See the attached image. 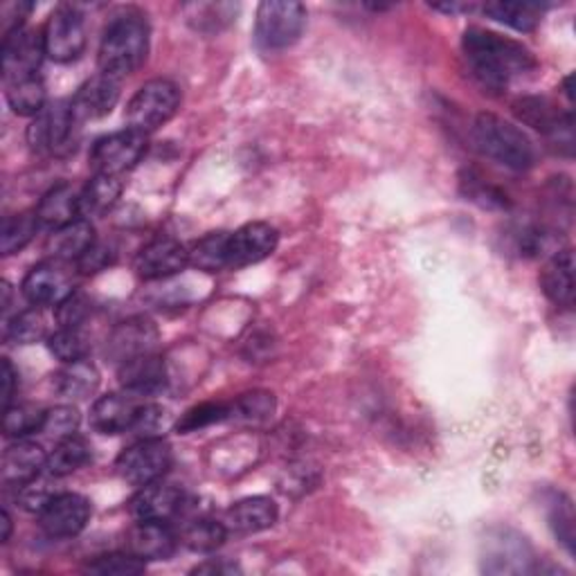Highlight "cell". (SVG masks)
<instances>
[{
    "label": "cell",
    "instance_id": "1",
    "mask_svg": "<svg viewBox=\"0 0 576 576\" xmlns=\"http://www.w3.org/2000/svg\"><path fill=\"white\" fill-rule=\"evenodd\" d=\"M462 48L473 72L492 88H505L509 81L537 70V59L529 48L496 32L466 30Z\"/></svg>",
    "mask_w": 576,
    "mask_h": 576
},
{
    "label": "cell",
    "instance_id": "2",
    "mask_svg": "<svg viewBox=\"0 0 576 576\" xmlns=\"http://www.w3.org/2000/svg\"><path fill=\"white\" fill-rule=\"evenodd\" d=\"M149 53V25L143 14L126 12L111 21L100 46V70L124 79L138 70Z\"/></svg>",
    "mask_w": 576,
    "mask_h": 576
},
{
    "label": "cell",
    "instance_id": "3",
    "mask_svg": "<svg viewBox=\"0 0 576 576\" xmlns=\"http://www.w3.org/2000/svg\"><path fill=\"white\" fill-rule=\"evenodd\" d=\"M473 140L484 156L513 171H527L537 160L534 145L527 138V133L492 113L477 115L473 124Z\"/></svg>",
    "mask_w": 576,
    "mask_h": 576
},
{
    "label": "cell",
    "instance_id": "4",
    "mask_svg": "<svg viewBox=\"0 0 576 576\" xmlns=\"http://www.w3.org/2000/svg\"><path fill=\"white\" fill-rule=\"evenodd\" d=\"M181 106L179 86L169 79H151L131 98L126 106L128 126L151 133L167 124Z\"/></svg>",
    "mask_w": 576,
    "mask_h": 576
},
{
    "label": "cell",
    "instance_id": "5",
    "mask_svg": "<svg viewBox=\"0 0 576 576\" xmlns=\"http://www.w3.org/2000/svg\"><path fill=\"white\" fill-rule=\"evenodd\" d=\"M306 8L302 3H261L257 10L255 38L266 50H284L302 36Z\"/></svg>",
    "mask_w": 576,
    "mask_h": 576
},
{
    "label": "cell",
    "instance_id": "6",
    "mask_svg": "<svg viewBox=\"0 0 576 576\" xmlns=\"http://www.w3.org/2000/svg\"><path fill=\"white\" fill-rule=\"evenodd\" d=\"M171 447L160 437H143L117 458V473L133 486L158 482L171 468Z\"/></svg>",
    "mask_w": 576,
    "mask_h": 576
},
{
    "label": "cell",
    "instance_id": "7",
    "mask_svg": "<svg viewBox=\"0 0 576 576\" xmlns=\"http://www.w3.org/2000/svg\"><path fill=\"white\" fill-rule=\"evenodd\" d=\"M147 145H149L147 133L128 126L124 131L111 133V136L98 140L88 160H91L95 173L120 176L145 156Z\"/></svg>",
    "mask_w": 576,
    "mask_h": 576
},
{
    "label": "cell",
    "instance_id": "8",
    "mask_svg": "<svg viewBox=\"0 0 576 576\" xmlns=\"http://www.w3.org/2000/svg\"><path fill=\"white\" fill-rule=\"evenodd\" d=\"M79 122L70 104L55 102L43 109L27 128V143L38 154H64L72 145V133Z\"/></svg>",
    "mask_w": 576,
    "mask_h": 576
},
{
    "label": "cell",
    "instance_id": "9",
    "mask_svg": "<svg viewBox=\"0 0 576 576\" xmlns=\"http://www.w3.org/2000/svg\"><path fill=\"white\" fill-rule=\"evenodd\" d=\"M43 43H46V55L53 61L68 64L81 57L86 48V25L79 10L61 5L48 19L43 30Z\"/></svg>",
    "mask_w": 576,
    "mask_h": 576
},
{
    "label": "cell",
    "instance_id": "10",
    "mask_svg": "<svg viewBox=\"0 0 576 576\" xmlns=\"http://www.w3.org/2000/svg\"><path fill=\"white\" fill-rule=\"evenodd\" d=\"M0 57H3V77L8 86L36 77L43 57H48L43 34L25 27L14 30L12 34L3 36Z\"/></svg>",
    "mask_w": 576,
    "mask_h": 576
},
{
    "label": "cell",
    "instance_id": "11",
    "mask_svg": "<svg viewBox=\"0 0 576 576\" xmlns=\"http://www.w3.org/2000/svg\"><path fill=\"white\" fill-rule=\"evenodd\" d=\"M91 502L79 494H55L38 511V524L50 539H72L91 520Z\"/></svg>",
    "mask_w": 576,
    "mask_h": 576
},
{
    "label": "cell",
    "instance_id": "12",
    "mask_svg": "<svg viewBox=\"0 0 576 576\" xmlns=\"http://www.w3.org/2000/svg\"><path fill=\"white\" fill-rule=\"evenodd\" d=\"M25 300L34 306H59L72 291V275L68 263L59 259L43 261L25 275L21 286Z\"/></svg>",
    "mask_w": 576,
    "mask_h": 576
},
{
    "label": "cell",
    "instance_id": "13",
    "mask_svg": "<svg viewBox=\"0 0 576 576\" xmlns=\"http://www.w3.org/2000/svg\"><path fill=\"white\" fill-rule=\"evenodd\" d=\"M534 554L527 541L513 531L500 529L484 543L482 569L489 574H524L531 572Z\"/></svg>",
    "mask_w": 576,
    "mask_h": 576
},
{
    "label": "cell",
    "instance_id": "14",
    "mask_svg": "<svg viewBox=\"0 0 576 576\" xmlns=\"http://www.w3.org/2000/svg\"><path fill=\"white\" fill-rule=\"evenodd\" d=\"M147 404L140 402V394H106L98 398L91 410V423L102 434H120L136 430Z\"/></svg>",
    "mask_w": 576,
    "mask_h": 576
},
{
    "label": "cell",
    "instance_id": "15",
    "mask_svg": "<svg viewBox=\"0 0 576 576\" xmlns=\"http://www.w3.org/2000/svg\"><path fill=\"white\" fill-rule=\"evenodd\" d=\"M190 266V250L169 237L149 241L136 257V271L143 280H165L183 273Z\"/></svg>",
    "mask_w": 576,
    "mask_h": 576
},
{
    "label": "cell",
    "instance_id": "16",
    "mask_svg": "<svg viewBox=\"0 0 576 576\" xmlns=\"http://www.w3.org/2000/svg\"><path fill=\"white\" fill-rule=\"evenodd\" d=\"M280 244V235L269 224H248L230 235L228 241V269H244L271 257Z\"/></svg>",
    "mask_w": 576,
    "mask_h": 576
},
{
    "label": "cell",
    "instance_id": "17",
    "mask_svg": "<svg viewBox=\"0 0 576 576\" xmlns=\"http://www.w3.org/2000/svg\"><path fill=\"white\" fill-rule=\"evenodd\" d=\"M158 342V329L149 318H131L117 325L106 342V353L117 361L120 365L143 357V353H151Z\"/></svg>",
    "mask_w": 576,
    "mask_h": 576
},
{
    "label": "cell",
    "instance_id": "18",
    "mask_svg": "<svg viewBox=\"0 0 576 576\" xmlns=\"http://www.w3.org/2000/svg\"><path fill=\"white\" fill-rule=\"evenodd\" d=\"M120 81L122 79H115L104 72H100L93 79H88L70 102L75 120L88 122V120H100L109 115L120 100Z\"/></svg>",
    "mask_w": 576,
    "mask_h": 576
},
{
    "label": "cell",
    "instance_id": "19",
    "mask_svg": "<svg viewBox=\"0 0 576 576\" xmlns=\"http://www.w3.org/2000/svg\"><path fill=\"white\" fill-rule=\"evenodd\" d=\"M126 547L133 556L147 561H167L173 556L179 541H176L173 531L167 527V522L156 520H138L131 527Z\"/></svg>",
    "mask_w": 576,
    "mask_h": 576
},
{
    "label": "cell",
    "instance_id": "20",
    "mask_svg": "<svg viewBox=\"0 0 576 576\" xmlns=\"http://www.w3.org/2000/svg\"><path fill=\"white\" fill-rule=\"evenodd\" d=\"M183 507V492L167 482H151L140 486L138 496L131 500V513L138 520L167 522Z\"/></svg>",
    "mask_w": 576,
    "mask_h": 576
},
{
    "label": "cell",
    "instance_id": "21",
    "mask_svg": "<svg viewBox=\"0 0 576 576\" xmlns=\"http://www.w3.org/2000/svg\"><path fill=\"white\" fill-rule=\"evenodd\" d=\"M48 466V455L41 444L30 439H16L3 453V482L25 486L38 479L41 471Z\"/></svg>",
    "mask_w": 576,
    "mask_h": 576
},
{
    "label": "cell",
    "instance_id": "22",
    "mask_svg": "<svg viewBox=\"0 0 576 576\" xmlns=\"http://www.w3.org/2000/svg\"><path fill=\"white\" fill-rule=\"evenodd\" d=\"M120 383L126 392L133 394H154L167 383V370L158 353H143V357L131 359L120 365Z\"/></svg>",
    "mask_w": 576,
    "mask_h": 576
},
{
    "label": "cell",
    "instance_id": "23",
    "mask_svg": "<svg viewBox=\"0 0 576 576\" xmlns=\"http://www.w3.org/2000/svg\"><path fill=\"white\" fill-rule=\"evenodd\" d=\"M95 230L88 218H77L72 224L53 230L46 250L59 261H79L88 250L95 246Z\"/></svg>",
    "mask_w": 576,
    "mask_h": 576
},
{
    "label": "cell",
    "instance_id": "24",
    "mask_svg": "<svg viewBox=\"0 0 576 576\" xmlns=\"http://www.w3.org/2000/svg\"><path fill=\"white\" fill-rule=\"evenodd\" d=\"M36 218L41 226L53 228V230L72 224V221L81 218L79 216V192L68 183L53 188L46 196L41 199L36 207Z\"/></svg>",
    "mask_w": 576,
    "mask_h": 576
},
{
    "label": "cell",
    "instance_id": "25",
    "mask_svg": "<svg viewBox=\"0 0 576 576\" xmlns=\"http://www.w3.org/2000/svg\"><path fill=\"white\" fill-rule=\"evenodd\" d=\"M541 286L545 295L558 304L569 306L574 300V255L572 250H558L545 263L541 273Z\"/></svg>",
    "mask_w": 576,
    "mask_h": 576
},
{
    "label": "cell",
    "instance_id": "26",
    "mask_svg": "<svg viewBox=\"0 0 576 576\" xmlns=\"http://www.w3.org/2000/svg\"><path fill=\"white\" fill-rule=\"evenodd\" d=\"M122 183L117 176L95 173L91 181L86 183L83 190H79V216L91 221V216L106 214L120 199Z\"/></svg>",
    "mask_w": 576,
    "mask_h": 576
},
{
    "label": "cell",
    "instance_id": "27",
    "mask_svg": "<svg viewBox=\"0 0 576 576\" xmlns=\"http://www.w3.org/2000/svg\"><path fill=\"white\" fill-rule=\"evenodd\" d=\"M278 520V505L271 498H246L228 511V522L241 534H257V531L271 529Z\"/></svg>",
    "mask_w": 576,
    "mask_h": 576
},
{
    "label": "cell",
    "instance_id": "28",
    "mask_svg": "<svg viewBox=\"0 0 576 576\" xmlns=\"http://www.w3.org/2000/svg\"><path fill=\"white\" fill-rule=\"evenodd\" d=\"M55 389L66 396L75 398V402H83V398L93 396L100 387V372L93 363L75 361V363H64V368L55 374Z\"/></svg>",
    "mask_w": 576,
    "mask_h": 576
},
{
    "label": "cell",
    "instance_id": "29",
    "mask_svg": "<svg viewBox=\"0 0 576 576\" xmlns=\"http://www.w3.org/2000/svg\"><path fill=\"white\" fill-rule=\"evenodd\" d=\"M93 458V449L88 444V439H83L81 434H68L64 439L57 441L55 451L48 455V473L53 477H66L75 471H79L81 466H86Z\"/></svg>",
    "mask_w": 576,
    "mask_h": 576
},
{
    "label": "cell",
    "instance_id": "30",
    "mask_svg": "<svg viewBox=\"0 0 576 576\" xmlns=\"http://www.w3.org/2000/svg\"><path fill=\"white\" fill-rule=\"evenodd\" d=\"M484 14L518 32H531L539 27L543 19V8L537 3H505V0H496V3L484 5Z\"/></svg>",
    "mask_w": 576,
    "mask_h": 576
},
{
    "label": "cell",
    "instance_id": "31",
    "mask_svg": "<svg viewBox=\"0 0 576 576\" xmlns=\"http://www.w3.org/2000/svg\"><path fill=\"white\" fill-rule=\"evenodd\" d=\"M228 233H212L203 237L192 246L190 263L205 273H218L228 269Z\"/></svg>",
    "mask_w": 576,
    "mask_h": 576
},
{
    "label": "cell",
    "instance_id": "32",
    "mask_svg": "<svg viewBox=\"0 0 576 576\" xmlns=\"http://www.w3.org/2000/svg\"><path fill=\"white\" fill-rule=\"evenodd\" d=\"M226 539H228L226 524L218 522V520H210V518L194 520L183 531V543L192 552H201V554L218 550L221 545L226 543Z\"/></svg>",
    "mask_w": 576,
    "mask_h": 576
},
{
    "label": "cell",
    "instance_id": "33",
    "mask_svg": "<svg viewBox=\"0 0 576 576\" xmlns=\"http://www.w3.org/2000/svg\"><path fill=\"white\" fill-rule=\"evenodd\" d=\"M8 102L16 115H32L36 117L43 109H46V86L38 77L10 83L8 86Z\"/></svg>",
    "mask_w": 576,
    "mask_h": 576
},
{
    "label": "cell",
    "instance_id": "34",
    "mask_svg": "<svg viewBox=\"0 0 576 576\" xmlns=\"http://www.w3.org/2000/svg\"><path fill=\"white\" fill-rule=\"evenodd\" d=\"M38 226L41 224L36 218V212L8 216L3 224V237H0V250H3L5 257L23 250L34 239Z\"/></svg>",
    "mask_w": 576,
    "mask_h": 576
},
{
    "label": "cell",
    "instance_id": "35",
    "mask_svg": "<svg viewBox=\"0 0 576 576\" xmlns=\"http://www.w3.org/2000/svg\"><path fill=\"white\" fill-rule=\"evenodd\" d=\"M46 336H48V320L38 308H30V312L14 316L5 329V338L16 345H32Z\"/></svg>",
    "mask_w": 576,
    "mask_h": 576
},
{
    "label": "cell",
    "instance_id": "36",
    "mask_svg": "<svg viewBox=\"0 0 576 576\" xmlns=\"http://www.w3.org/2000/svg\"><path fill=\"white\" fill-rule=\"evenodd\" d=\"M48 347L61 363L83 361L88 353V342L79 327H61L57 334L48 338Z\"/></svg>",
    "mask_w": 576,
    "mask_h": 576
},
{
    "label": "cell",
    "instance_id": "37",
    "mask_svg": "<svg viewBox=\"0 0 576 576\" xmlns=\"http://www.w3.org/2000/svg\"><path fill=\"white\" fill-rule=\"evenodd\" d=\"M43 417H46V413H41L32 406H10L5 408L3 432L5 437H14V439L38 432L43 426Z\"/></svg>",
    "mask_w": 576,
    "mask_h": 576
},
{
    "label": "cell",
    "instance_id": "38",
    "mask_svg": "<svg viewBox=\"0 0 576 576\" xmlns=\"http://www.w3.org/2000/svg\"><path fill=\"white\" fill-rule=\"evenodd\" d=\"M88 572L102 574V576H136L145 572V561L133 556L131 552L126 554H106L95 558L91 565H88Z\"/></svg>",
    "mask_w": 576,
    "mask_h": 576
},
{
    "label": "cell",
    "instance_id": "39",
    "mask_svg": "<svg viewBox=\"0 0 576 576\" xmlns=\"http://www.w3.org/2000/svg\"><path fill=\"white\" fill-rule=\"evenodd\" d=\"M228 417H233V406L228 404H201L183 415V419L179 421V432H194Z\"/></svg>",
    "mask_w": 576,
    "mask_h": 576
},
{
    "label": "cell",
    "instance_id": "40",
    "mask_svg": "<svg viewBox=\"0 0 576 576\" xmlns=\"http://www.w3.org/2000/svg\"><path fill=\"white\" fill-rule=\"evenodd\" d=\"M77 428H79V413L72 406H59V408L46 413L38 432H46L50 437L64 439L68 434H75Z\"/></svg>",
    "mask_w": 576,
    "mask_h": 576
},
{
    "label": "cell",
    "instance_id": "41",
    "mask_svg": "<svg viewBox=\"0 0 576 576\" xmlns=\"http://www.w3.org/2000/svg\"><path fill=\"white\" fill-rule=\"evenodd\" d=\"M86 316H88V302L77 293L66 297L57 308L59 327H79L86 320Z\"/></svg>",
    "mask_w": 576,
    "mask_h": 576
},
{
    "label": "cell",
    "instance_id": "42",
    "mask_svg": "<svg viewBox=\"0 0 576 576\" xmlns=\"http://www.w3.org/2000/svg\"><path fill=\"white\" fill-rule=\"evenodd\" d=\"M111 263H113V252H111V248L95 244L91 250H88V252L77 261V269H79L83 275H93V273L106 271Z\"/></svg>",
    "mask_w": 576,
    "mask_h": 576
},
{
    "label": "cell",
    "instance_id": "43",
    "mask_svg": "<svg viewBox=\"0 0 576 576\" xmlns=\"http://www.w3.org/2000/svg\"><path fill=\"white\" fill-rule=\"evenodd\" d=\"M554 529H556V537L561 539V543L567 547V552H572V543H574V516H572V507L569 505H558L554 518Z\"/></svg>",
    "mask_w": 576,
    "mask_h": 576
},
{
    "label": "cell",
    "instance_id": "44",
    "mask_svg": "<svg viewBox=\"0 0 576 576\" xmlns=\"http://www.w3.org/2000/svg\"><path fill=\"white\" fill-rule=\"evenodd\" d=\"M466 185H468V190H466V194L473 199V201H479L482 205H500V207H505L507 205V196H502L498 190H494V188H489V185H484V183H479V179H468V181H464Z\"/></svg>",
    "mask_w": 576,
    "mask_h": 576
},
{
    "label": "cell",
    "instance_id": "45",
    "mask_svg": "<svg viewBox=\"0 0 576 576\" xmlns=\"http://www.w3.org/2000/svg\"><path fill=\"white\" fill-rule=\"evenodd\" d=\"M16 376H19V374H16V370L12 368L10 359H3V404H5V408L12 406V398H14L16 383H19Z\"/></svg>",
    "mask_w": 576,
    "mask_h": 576
},
{
    "label": "cell",
    "instance_id": "46",
    "mask_svg": "<svg viewBox=\"0 0 576 576\" xmlns=\"http://www.w3.org/2000/svg\"><path fill=\"white\" fill-rule=\"evenodd\" d=\"M196 574H233L237 572L235 565H228V563H205L201 567L194 569Z\"/></svg>",
    "mask_w": 576,
    "mask_h": 576
},
{
    "label": "cell",
    "instance_id": "47",
    "mask_svg": "<svg viewBox=\"0 0 576 576\" xmlns=\"http://www.w3.org/2000/svg\"><path fill=\"white\" fill-rule=\"evenodd\" d=\"M0 524H3V534H0V541L8 543L10 534H12V518H10L8 511H3V522H0Z\"/></svg>",
    "mask_w": 576,
    "mask_h": 576
}]
</instances>
